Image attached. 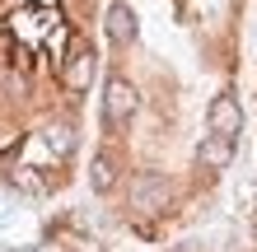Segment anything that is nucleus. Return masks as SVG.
<instances>
[{
    "label": "nucleus",
    "mask_w": 257,
    "mask_h": 252,
    "mask_svg": "<svg viewBox=\"0 0 257 252\" xmlns=\"http://www.w3.org/2000/svg\"><path fill=\"white\" fill-rule=\"evenodd\" d=\"M136 108H141V94H136L131 80L112 75L108 84H103V117H108V122H131Z\"/></svg>",
    "instance_id": "f03ea898"
},
{
    "label": "nucleus",
    "mask_w": 257,
    "mask_h": 252,
    "mask_svg": "<svg viewBox=\"0 0 257 252\" xmlns=\"http://www.w3.org/2000/svg\"><path fill=\"white\" fill-rule=\"evenodd\" d=\"M229 159H234V140H224V136H206L196 145V164L201 168H229Z\"/></svg>",
    "instance_id": "423d86ee"
},
{
    "label": "nucleus",
    "mask_w": 257,
    "mask_h": 252,
    "mask_svg": "<svg viewBox=\"0 0 257 252\" xmlns=\"http://www.w3.org/2000/svg\"><path fill=\"white\" fill-rule=\"evenodd\" d=\"M61 80H66V89L84 94V89L94 84V52H89V47H75V52L66 56V70H61Z\"/></svg>",
    "instance_id": "39448f33"
},
{
    "label": "nucleus",
    "mask_w": 257,
    "mask_h": 252,
    "mask_svg": "<svg viewBox=\"0 0 257 252\" xmlns=\"http://www.w3.org/2000/svg\"><path fill=\"white\" fill-rule=\"evenodd\" d=\"M206 122H210V136H224V140H234L238 131H243V108H238V98H234V94H220L215 103H210Z\"/></svg>",
    "instance_id": "7ed1b4c3"
},
{
    "label": "nucleus",
    "mask_w": 257,
    "mask_h": 252,
    "mask_svg": "<svg viewBox=\"0 0 257 252\" xmlns=\"http://www.w3.org/2000/svg\"><path fill=\"white\" fill-rule=\"evenodd\" d=\"M169 201H173V187L164 173H136V182H131V210L136 215H159V210H169Z\"/></svg>",
    "instance_id": "f257e3e1"
},
{
    "label": "nucleus",
    "mask_w": 257,
    "mask_h": 252,
    "mask_svg": "<svg viewBox=\"0 0 257 252\" xmlns=\"http://www.w3.org/2000/svg\"><path fill=\"white\" fill-rule=\"evenodd\" d=\"M89 182H94V191H112V182H117V164L108 154H98L94 159V168H89Z\"/></svg>",
    "instance_id": "0eeeda50"
},
{
    "label": "nucleus",
    "mask_w": 257,
    "mask_h": 252,
    "mask_svg": "<svg viewBox=\"0 0 257 252\" xmlns=\"http://www.w3.org/2000/svg\"><path fill=\"white\" fill-rule=\"evenodd\" d=\"M52 145H56V150H70V126H52Z\"/></svg>",
    "instance_id": "6e6552de"
},
{
    "label": "nucleus",
    "mask_w": 257,
    "mask_h": 252,
    "mask_svg": "<svg viewBox=\"0 0 257 252\" xmlns=\"http://www.w3.org/2000/svg\"><path fill=\"white\" fill-rule=\"evenodd\" d=\"M103 28H108V38L117 42V47H131L136 33H141V28H136L131 5H122V0H117V5H108V14H103Z\"/></svg>",
    "instance_id": "20e7f679"
}]
</instances>
